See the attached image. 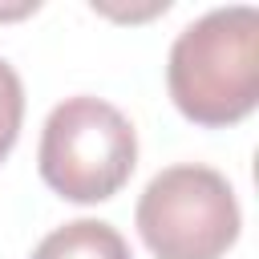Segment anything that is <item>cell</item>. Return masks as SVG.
Wrapping results in <instances>:
<instances>
[{
  "mask_svg": "<svg viewBox=\"0 0 259 259\" xmlns=\"http://www.w3.org/2000/svg\"><path fill=\"white\" fill-rule=\"evenodd\" d=\"M170 101L194 125H235L259 105V12L231 4L178 32L166 61Z\"/></svg>",
  "mask_w": 259,
  "mask_h": 259,
  "instance_id": "obj_1",
  "label": "cell"
},
{
  "mask_svg": "<svg viewBox=\"0 0 259 259\" xmlns=\"http://www.w3.org/2000/svg\"><path fill=\"white\" fill-rule=\"evenodd\" d=\"M36 166L49 190L69 202L113 198L138 166V134L130 117L101 97H65L40 130Z\"/></svg>",
  "mask_w": 259,
  "mask_h": 259,
  "instance_id": "obj_2",
  "label": "cell"
},
{
  "mask_svg": "<svg viewBox=\"0 0 259 259\" xmlns=\"http://www.w3.org/2000/svg\"><path fill=\"white\" fill-rule=\"evenodd\" d=\"M134 223L158 259H219L235 247L243 214L219 170L182 162L150 178Z\"/></svg>",
  "mask_w": 259,
  "mask_h": 259,
  "instance_id": "obj_3",
  "label": "cell"
},
{
  "mask_svg": "<svg viewBox=\"0 0 259 259\" xmlns=\"http://www.w3.org/2000/svg\"><path fill=\"white\" fill-rule=\"evenodd\" d=\"M32 259H134V255L117 227H109L101 219H73L65 227L49 231L36 243Z\"/></svg>",
  "mask_w": 259,
  "mask_h": 259,
  "instance_id": "obj_4",
  "label": "cell"
},
{
  "mask_svg": "<svg viewBox=\"0 0 259 259\" xmlns=\"http://www.w3.org/2000/svg\"><path fill=\"white\" fill-rule=\"evenodd\" d=\"M20 121H24V85L16 77V69L0 57V162L12 154L16 138H20Z\"/></svg>",
  "mask_w": 259,
  "mask_h": 259,
  "instance_id": "obj_5",
  "label": "cell"
}]
</instances>
